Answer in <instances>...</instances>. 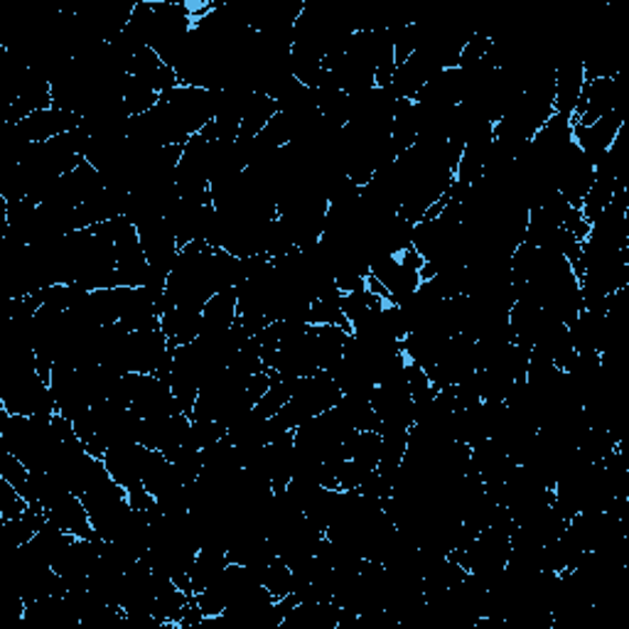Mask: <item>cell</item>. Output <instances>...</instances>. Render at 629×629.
Segmentation results:
<instances>
[{
	"instance_id": "5",
	"label": "cell",
	"mask_w": 629,
	"mask_h": 629,
	"mask_svg": "<svg viewBox=\"0 0 629 629\" xmlns=\"http://www.w3.org/2000/svg\"><path fill=\"white\" fill-rule=\"evenodd\" d=\"M238 320V292L236 288L220 290L202 308V334H224Z\"/></svg>"
},
{
	"instance_id": "1",
	"label": "cell",
	"mask_w": 629,
	"mask_h": 629,
	"mask_svg": "<svg viewBox=\"0 0 629 629\" xmlns=\"http://www.w3.org/2000/svg\"><path fill=\"white\" fill-rule=\"evenodd\" d=\"M622 111V82L617 77H603L585 82L576 111L571 116V126H593L598 118Z\"/></svg>"
},
{
	"instance_id": "3",
	"label": "cell",
	"mask_w": 629,
	"mask_h": 629,
	"mask_svg": "<svg viewBox=\"0 0 629 629\" xmlns=\"http://www.w3.org/2000/svg\"><path fill=\"white\" fill-rule=\"evenodd\" d=\"M622 111H612L603 118H598L593 126H571L573 128V143L578 146L580 153L593 160V166L598 162L607 150L612 148L617 136L622 134Z\"/></svg>"
},
{
	"instance_id": "6",
	"label": "cell",
	"mask_w": 629,
	"mask_h": 629,
	"mask_svg": "<svg viewBox=\"0 0 629 629\" xmlns=\"http://www.w3.org/2000/svg\"><path fill=\"white\" fill-rule=\"evenodd\" d=\"M160 102V94L150 89L143 82H138L136 77L128 74V82H126V89H124V106L126 111L131 118L136 116H143L148 111H153Z\"/></svg>"
},
{
	"instance_id": "4",
	"label": "cell",
	"mask_w": 629,
	"mask_h": 629,
	"mask_svg": "<svg viewBox=\"0 0 629 629\" xmlns=\"http://www.w3.org/2000/svg\"><path fill=\"white\" fill-rule=\"evenodd\" d=\"M585 86V70L583 60H568L553 74V111L568 118L576 111L578 99Z\"/></svg>"
},
{
	"instance_id": "2",
	"label": "cell",
	"mask_w": 629,
	"mask_h": 629,
	"mask_svg": "<svg viewBox=\"0 0 629 629\" xmlns=\"http://www.w3.org/2000/svg\"><path fill=\"white\" fill-rule=\"evenodd\" d=\"M79 126H82L79 114H72V111H64V108L52 106V108H45V111L28 116L25 121H20L13 128L25 146H35V143H47V140L70 134Z\"/></svg>"
}]
</instances>
